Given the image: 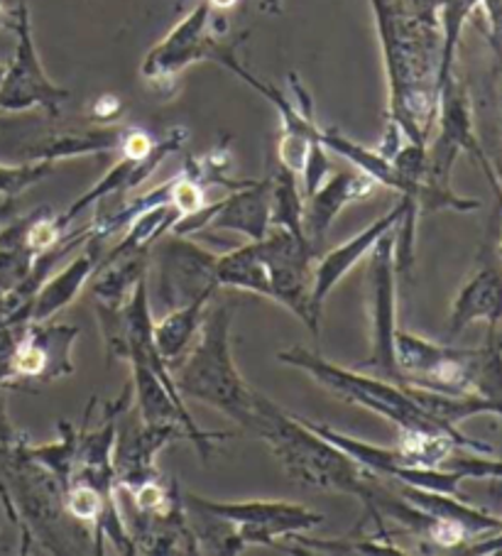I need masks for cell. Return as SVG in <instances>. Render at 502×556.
Instances as JSON below:
<instances>
[{
	"label": "cell",
	"mask_w": 502,
	"mask_h": 556,
	"mask_svg": "<svg viewBox=\"0 0 502 556\" xmlns=\"http://www.w3.org/2000/svg\"><path fill=\"white\" fill-rule=\"evenodd\" d=\"M400 226V224H398ZM398 226L385 233L371 251L368 263V292H371V316H373V339L371 358L361 363V368H373L382 372V378L402 382L398 351V263H394V241H398Z\"/></svg>",
	"instance_id": "obj_11"
},
{
	"label": "cell",
	"mask_w": 502,
	"mask_h": 556,
	"mask_svg": "<svg viewBox=\"0 0 502 556\" xmlns=\"http://www.w3.org/2000/svg\"><path fill=\"white\" fill-rule=\"evenodd\" d=\"M263 255L269 290V300L283 304L309 331L318 337V319L312 312V280H314V245L289 233L287 228L269 226L263 241H255Z\"/></svg>",
	"instance_id": "obj_10"
},
{
	"label": "cell",
	"mask_w": 502,
	"mask_h": 556,
	"mask_svg": "<svg viewBox=\"0 0 502 556\" xmlns=\"http://www.w3.org/2000/svg\"><path fill=\"white\" fill-rule=\"evenodd\" d=\"M246 431L265 441L289 481L314 491L351 495L361 501L365 515L373 513L382 478L365 471L353 456L309 427L302 415H289L260 392Z\"/></svg>",
	"instance_id": "obj_2"
},
{
	"label": "cell",
	"mask_w": 502,
	"mask_h": 556,
	"mask_svg": "<svg viewBox=\"0 0 502 556\" xmlns=\"http://www.w3.org/2000/svg\"><path fill=\"white\" fill-rule=\"evenodd\" d=\"M388 76V132L427 146L439 116L441 0H371Z\"/></svg>",
	"instance_id": "obj_1"
},
{
	"label": "cell",
	"mask_w": 502,
	"mask_h": 556,
	"mask_svg": "<svg viewBox=\"0 0 502 556\" xmlns=\"http://www.w3.org/2000/svg\"><path fill=\"white\" fill-rule=\"evenodd\" d=\"M461 152H468L478 162L486 155V148L480 146L476 136L473 105L466 86H463L459 76H453L441 89L437 126H434V132L427 142V167H424L422 187L417 194L419 218L437 214V211L468 214V211L480 208L478 199L461 197L451 187V175Z\"/></svg>",
	"instance_id": "obj_7"
},
{
	"label": "cell",
	"mask_w": 502,
	"mask_h": 556,
	"mask_svg": "<svg viewBox=\"0 0 502 556\" xmlns=\"http://www.w3.org/2000/svg\"><path fill=\"white\" fill-rule=\"evenodd\" d=\"M269 179H273V211H269V226L287 228L289 233L309 241L304 233V194L302 185H299V175H294L292 169H287L277 162V167L273 175H269Z\"/></svg>",
	"instance_id": "obj_24"
},
{
	"label": "cell",
	"mask_w": 502,
	"mask_h": 556,
	"mask_svg": "<svg viewBox=\"0 0 502 556\" xmlns=\"http://www.w3.org/2000/svg\"><path fill=\"white\" fill-rule=\"evenodd\" d=\"M498 339H500V343H502V326L498 329Z\"/></svg>",
	"instance_id": "obj_31"
},
{
	"label": "cell",
	"mask_w": 502,
	"mask_h": 556,
	"mask_svg": "<svg viewBox=\"0 0 502 556\" xmlns=\"http://www.w3.org/2000/svg\"><path fill=\"white\" fill-rule=\"evenodd\" d=\"M0 501L21 527L23 554L35 544L52 554L79 552L89 542V527L66 513L64 485L27 454L25 437L0 439Z\"/></svg>",
	"instance_id": "obj_3"
},
{
	"label": "cell",
	"mask_w": 502,
	"mask_h": 556,
	"mask_svg": "<svg viewBox=\"0 0 502 556\" xmlns=\"http://www.w3.org/2000/svg\"><path fill=\"white\" fill-rule=\"evenodd\" d=\"M380 185L373 177L363 175L361 169L339 172L331 179H324L312 194L304 199V233L312 245L322 241L324 233L334 226L341 211L353 201L373 197V191Z\"/></svg>",
	"instance_id": "obj_18"
},
{
	"label": "cell",
	"mask_w": 502,
	"mask_h": 556,
	"mask_svg": "<svg viewBox=\"0 0 502 556\" xmlns=\"http://www.w3.org/2000/svg\"><path fill=\"white\" fill-rule=\"evenodd\" d=\"M443 466L459 471L463 478H488V481H502V458L476 456V452L468 454V448H456V452L443 462Z\"/></svg>",
	"instance_id": "obj_26"
},
{
	"label": "cell",
	"mask_w": 502,
	"mask_h": 556,
	"mask_svg": "<svg viewBox=\"0 0 502 556\" xmlns=\"http://www.w3.org/2000/svg\"><path fill=\"white\" fill-rule=\"evenodd\" d=\"M478 321L488 324V331H498L502 326V261L490 245L482 248L478 267L451 304L449 337H459Z\"/></svg>",
	"instance_id": "obj_16"
},
{
	"label": "cell",
	"mask_w": 502,
	"mask_h": 556,
	"mask_svg": "<svg viewBox=\"0 0 502 556\" xmlns=\"http://www.w3.org/2000/svg\"><path fill=\"white\" fill-rule=\"evenodd\" d=\"M488 165L492 172V179L498 181V187L502 189V64H500V113H498V142H495V150H492V155H488Z\"/></svg>",
	"instance_id": "obj_28"
},
{
	"label": "cell",
	"mask_w": 502,
	"mask_h": 556,
	"mask_svg": "<svg viewBox=\"0 0 502 556\" xmlns=\"http://www.w3.org/2000/svg\"><path fill=\"white\" fill-rule=\"evenodd\" d=\"M76 339H79L76 326L52 324V319L27 321L13 353L11 390L47 386V382L72 376V349Z\"/></svg>",
	"instance_id": "obj_14"
},
{
	"label": "cell",
	"mask_w": 502,
	"mask_h": 556,
	"mask_svg": "<svg viewBox=\"0 0 502 556\" xmlns=\"http://www.w3.org/2000/svg\"><path fill=\"white\" fill-rule=\"evenodd\" d=\"M482 15H486L488 25V42L495 52L498 64H502V0H480Z\"/></svg>",
	"instance_id": "obj_27"
},
{
	"label": "cell",
	"mask_w": 502,
	"mask_h": 556,
	"mask_svg": "<svg viewBox=\"0 0 502 556\" xmlns=\"http://www.w3.org/2000/svg\"><path fill=\"white\" fill-rule=\"evenodd\" d=\"M236 306L218 304L204 314L199 326V341L170 370L177 392L185 400H197L234 419L240 429H248L258 405L260 390L250 388L240 376L230 349V326Z\"/></svg>",
	"instance_id": "obj_5"
},
{
	"label": "cell",
	"mask_w": 502,
	"mask_h": 556,
	"mask_svg": "<svg viewBox=\"0 0 502 556\" xmlns=\"http://www.w3.org/2000/svg\"><path fill=\"white\" fill-rule=\"evenodd\" d=\"M221 42L214 35V8L209 0H199L197 8L181 17L175 30L145 54L140 74L152 89L170 91L189 66L204 60H216Z\"/></svg>",
	"instance_id": "obj_12"
},
{
	"label": "cell",
	"mask_w": 502,
	"mask_h": 556,
	"mask_svg": "<svg viewBox=\"0 0 502 556\" xmlns=\"http://www.w3.org/2000/svg\"><path fill=\"white\" fill-rule=\"evenodd\" d=\"M269 211H273V179H250L248 185L234 189L218 199L211 231H230L246 236L248 241H263L269 231Z\"/></svg>",
	"instance_id": "obj_19"
},
{
	"label": "cell",
	"mask_w": 502,
	"mask_h": 556,
	"mask_svg": "<svg viewBox=\"0 0 502 556\" xmlns=\"http://www.w3.org/2000/svg\"><path fill=\"white\" fill-rule=\"evenodd\" d=\"M17 216V199H3L0 201V231L11 224V220Z\"/></svg>",
	"instance_id": "obj_30"
},
{
	"label": "cell",
	"mask_w": 502,
	"mask_h": 556,
	"mask_svg": "<svg viewBox=\"0 0 502 556\" xmlns=\"http://www.w3.org/2000/svg\"><path fill=\"white\" fill-rule=\"evenodd\" d=\"M101 243L103 241L91 236L84 243V251L70 265H64L57 275L47 277L33 296L27 321H50L54 314L66 309L84 292V287L91 282L96 267L101 263Z\"/></svg>",
	"instance_id": "obj_20"
},
{
	"label": "cell",
	"mask_w": 502,
	"mask_h": 556,
	"mask_svg": "<svg viewBox=\"0 0 502 556\" xmlns=\"http://www.w3.org/2000/svg\"><path fill=\"white\" fill-rule=\"evenodd\" d=\"M206 306V300H197L191 304L177 306V309H170L167 316H162V319L154 324V346H158V353L170 368L189 351L191 339L199 333Z\"/></svg>",
	"instance_id": "obj_23"
},
{
	"label": "cell",
	"mask_w": 502,
	"mask_h": 556,
	"mask_svg": "<svg viewBox=\"0 0 502 556\" xmlns=\"http://www.w3.org/2000/svg\"><path fill=\"white\" fill-rule=\"evenodd\" d=\"M404 211H407V199L400 197L398 204H394L388 214L375 218L368 228H363L361 233H355L351 241L336 245L334 251L318 257L314 263V280H312V312L316 319H322L324 302L328 294L334 292V287L339 285L346 275H349L355 265L371 255L373 245L380 241V238L392 231L394 226L400 224Z\"/></svg>",
	"instance_id": "obj_17"
},
{
	"label": "cell",
	"mask_w": 502,
	"mask_h": 556,
	"mask_svg": "<svg viewBox=\"0 0 502 556\" xmlns=\"http://www.w3.org/2000/svg\"><path fill=\"white\" fill-rule=\"evenodd\" d=\"M216 253L206 251L189 236L164 233L152 245L150 261L158 265V296L167 309L191 304L197 300L211 302L216 290Z\"/></svg>",
	"instance_id": "obj_13"
},
{
	"label": "cell",
	"mask_w": 502,
	"mask_h": 556,
	"mask_svg": "<svg viewBox=\"0 0 502 556\" xmlns=\"http://www.w3.org/2000/svg\"><path fill=\"white\" fill-rule=\"evenodd\" d=\"M402 382L447 395H478L502 405V343L488 331L482 349L441 346L410 331L394 339Z\"/></svg>",
	"instance_id": "obj_6"
},
{
	"label": "cell",
	"mask_w": 502,
	"mask_h": 556,
	"mask_svg": "<svg viewBox=\"0 0 502 556\" xmlns=\"http://www.w3.org/2000/svg\"><path fill=\"white\" fill-rule=\"evenodd\" d=\"M216 282L218 287H228V290L253 292L267 296V300L273 296L263 255H260L255 241H248L246 245H238L216 257Z\"/></svg>",
	"instance_id": "obj_22"
},
{
	"label": "cell",
	"mask_w": 502,
	"mask_h": 556,
	"mask_svg": "<svg viewBox=\"0 0 502 556\" xmlns=\"http://www.w3.org/2000/svg\"><path fill=\"white\" fill-rule=\"evenodd\" d=\"M0 21H3V8H0Z\"/></svg>",
	"instance_id": "obj_32"
},
{
	"label": "cell",
	"mask_w": 502,
	"mask_h": 556,
	"mask_svg": "<svg viewBox=\"0 0 502 556\" xmlns=\"http://www.w3.org/2000/svg\"><path fill=\"white\" fill-rule=\"evenodd\" d=\"M277 358L294 366L312 376L318 386H324L331 395L341 397L343 402L371 409L373 415L392 421L400 429L402 437H449L459 441L468 452L490 454V448L480 441L463 434L459 427H451L447 421L429 415L417 400L410 395V390L404 388V382H394L390 378H375L368 372L341 368L336 363L326 361L318 353L294 346L277 353Z\"/></svg>",
	"instance_id": "obj_4"
},
{
	"label": "cell",
	"mask_w": 502,
	"mask_h": 556,
	"mask_svg": "<svg viewBox=\"0 0 502 556\" xmlns=\"http://www.w3.org/2000/svg\"><path fill=\"white\" fill-rule=\"evenodd\" d=\"M185 505L226 520L243 546H279L294 532H309L324 522L322 513L287 501H209L185 493Z\"/></svg>",
	"instance_id": "obj_8"
},
{
	"label": "cell",
	"mask_w": 502,
	"mask_h": 556,
	"mask_svg": "<svg viewBox=\"0 0 502 556\" xmlns=\"http://www.w3.org/2000/svg\"><path fill=\"white\" fill-rule=\"evenodd\" d=\"M478 165H480V169L486 172V179L490 181V189H492V194H495V199H498V208H500V216H502V189L498 187V181L492 179V172H490V165H488V157L482 155L480 160H478ZM498 255H500V261H502V241H500V245H498Z\"/></svg>",
	"instance_id": "obj_29"
},
{
	"label": "cell",
	"mask_w": 502,
	"mask_h": 556,
	"mask_svg": "<svg viewBox=\"0 0 502 556\" xmlns=\"http://www.w3.org/2000/svg\"><path fill=\"white\" fill-rule=\"evenodd\" d=\"M54 172V162L27 160L23 165H0V197L17 199Z\"/></svg>",
	"instance_id": "obj_25"
},
{
	"label": "cell",
	"mask_w": 502,
	"mask_h": 556,
	"mask_svg": "<svg viewBox=\"0 0 502 556\" xmlns=\"http://www.w3.org/2000/svg\"><path fill=\"white\" fill-rule=\"evenodd\" d=\"M187 128H172L170 132H164L162 138H158L154 142V148L148 152V155L142 157H135V155H123V160L118 165H113L105 175L96 181V185L81 194L79 199L74 201V204L64 211V214H57L60 218V224L66 228L72 224V220L81 214V211L91 208L93 204H99L103 199H111V197H123L133 191L135 187H140L142 181H148L158 167L162 165L164 160H167L172 152H177L181 146L187 142Z\"/></svg>",
	"instance_id": "obj_15"
},
{
	"label": "cell",
	"mask_w": 502,
	"mask_h": 556,
	"mask_svg": "<svg viewBox=\"0 0 502 556\" xmlns=\"http://www.w3.org/2000/svg\"><path fill=\"white\" fill-rule=\"evenodd\" d=\"M128 128L123 126H101L89 130H70L45 136L25 150L27 160L60 162L70 157L103 155V152H121Z\"/></svg>",
	"instance_id": "obj_21"
},
{
	"label": "cell",
	"mask_w": 502,
	"mask_h": 556,
	"mask_svg": "<svg viewBox=\"0 0 502 556\" xmlns=\"http://www.w3.org/2000/svg\"><path fill=\"white\" fill-rule=\"evenodd\" d=\"M11 27L15 30L17 42L13 62L5 66L3 79H0V111L23 113L30 109H42L47 116L57 118L62 111V103L72 93L62 89V86H57L45 72L35 47L27 0H17Z\"/></svg>",
	"instance_id": "obj_9"
}]
</instances>
